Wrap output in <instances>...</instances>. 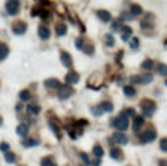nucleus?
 <instances>
[{
    "label": "nucleus",
    "instance_id": "obj_1",
    "mask_svg": "<svg viewBox=\"0 0 167 166\" xmlns=\"http://www.w3.org/2000/svg\"><path fill=\"white\" fill-rule=\"evenodd\" d=\"M140 110H142V114L145 117H151L157 110V104L152 100H142L140 101Z\"/></svg>",
    "mask_w": 167,
    "mask_h": 166
},
{
    "label": "nucleus",
    "instance_id": "obj_2",
    "mask_svg": "<svg viewBox=\"0 0 167 166\" xmlns=\"http://www.w3.org/2000/svg\"><path fill=\"white\" fill-rule=\"evenodd\" d=\"M130 82L132 83H139V85H149L152 82V74L143 73V74H138V76H132Z\"/></svg>",
    "mask_w": 167,
    "mask_h": 166
},
{
    "label": "nucleus",
    "instance_id": "obj_3",
    "mask_svg": "<svg viewBox=\"0 0 167 166\" xmlns=\"http://www.w3.org/2000/svg\"><path fill=\"white\" fill-rule=\"evenodd\" d=\"M113 126H115L120 132H123V131H126L127 128H129V119L121 113L118 117H115V119L113 120Z\"/></svg>",
    "mask_w": 167,
    "mask_h": 166
},
{
    "label": "nucleus",
    "instance_id": "obj_4",
    "mask_svg": "<svg viewBox=\"0 0 167 166\" xmlns=\"http://www.w3.org/2000/svg\"><path fill=\"white\" fill-rule=\"evenodd\" d=\"M73 93H74V89L70 86V85H61L59 91H58V98H59L61 101L68 100Z\"/></svg>",
    "mask_w": 167,
    "mask_h": 166
},
{
    "label": "nucleus",
    "instance_id": "obj_5",
    "mask_svg": "<svg viewBox=\"0 0 167 166\" xmlns=\"http://www.w3.org/2000/svg\"><path fill=\"white\" fill-rule=\"evenodd\" d=\"M27 28H28L27 22H24V21H16V22L12 24V31H14V34H16V36H22V34H25Z\"/></svg>",
    "mask_w": 167,
    "mask_h": 166
},
{
    "label": "nucleus",
    "instance_id": "obj_6",
    "mask_svg": "<svg viewBox=\"0 0 167 166\" xmlns=\"http://www.w3.org/2000/svg\"><path fill=\"white\" fill-rule=\"evenodd\" d=\"M155 138H157V132L151 128V129H147L145 132L140 135V142H143V144H147V142H152Z\"/></svg>",
    "mask_w": 167,
    "mask_h": 166
},
{
    "label": "nucleus",
    "instance_id": "obj_7",
    "mask_svg": "<svg viewBox=\"0 0 167 166\" xmlns=\"http://www.w3.org/2000/svg\"><path fill=\"white\" fill-rule=\"evenodd\" d=\"M6 11L9 15H16V13L19 12V0H7Z\"/></svg>",
    "mask_w": 167,
    "mask_h": 166
},
{
    "label": "nucleus",
    "instance_id": "obj_8",
    "mask_svg": "<svg viewBox=\"0 0 167 166\" xmlns=\"http://www.w3.org/2000/svg\"><path fill=\"white\" fill-rule=\"evenodd\" d=\"M59 58H61V62L67 67V68H71V67H73V58H71V55H70L68 52H65V51L61 52Z\"/></svg>",
    "mask_w": 167,
    "mask_h": 166
},
{
    "label": "nucleus",
    "instance_id": "obj_9",
    "mask_svg": "<svg viewBox=\"0 0 167 166\" xmlns=\"http://www.w3.org/2000/svg\"><path fill=\"white\" fill-rule=\"evenodd\" d=\"M113 141L114 142H117V144H120V146H124V144H127L129 138H127L123 132H115L113 135Z\"/></svg>",
    "mask_w": 167,
    "mask_h": 166
},
{
    "label": "nucleus",
    "instance_id": "obj_10",
    "mask_svg": "<svg viewBox=\"0 0 167 166\" xmlns=\"http://www.w3.org/2000/svg\"><path fill=\"white\" fill-rule=\"evenodd\" d=\"M96 16H98L102 22H109V21H111V13L108 12V11H104V9L96 11Z\"/></svg>",
    "mask_w": 167,
    "mask_h": 166
},
{
    "label": "nucleus",
    "instance_id": "obj_11",
    "mask_svg": "<svg viewBox=\"0 0 167 166\" xmlns=\"http://www.w3.org/2000/svg\"><path fill=\"white\" fill-rule=\"evenodd\" d=\"M80 80V76H79V73H75V71H70V73L65 76V82H67L68 85H71V83H77Z\"/></svg>",
    "mask_w": 167,
    "mask_h": 166
},
{
    "label": "nucleus",
    "instance_id": "obj_12",
    "mask_svg": "<svg viewBox=\"0 0 167 166\" xmlns=\"http://www.w3.org/2000/svg\"><path fill=\"white\" fill-rule=\"evenodd\" d=\"M45 86L49 89H59L61 87V82L58 79H47L45 82Z\"/></svg>",
    "mask_w": 167,
    "mask_h": 166
},
{
    "label": "nucleus",
    "instance_id": "obj_13",
    "mask_svg": "<svg viewBox=\"0 0 167 166\" xmlns=\"http://www.w3.org/2000/svg\"><path fill=\"white\" fill-rule=\"evenodd\" d=\"M143 126V116H135L133 117V131L138 132Z\"/></svg>",
    "mask_w": 167,
    "mask_h": 166
},
{
    "label": "nucleus",
    "instance_id": "obj_14",
    "mask_svg": "<svg viewBox=\"0 0 167 166\" xmlns=\"http://www.w3.org/2000/svg\"><path fill=\"white\" fill-rule=\"evenodd\" d=\"M39 36H40V39L47 40L50 37V30H49L46 25H40L39 27Z\"/></svg>",
    "mask_w": 167,
    "mask_h": 166
},
{
    "label": "nucleus",
    "instance_id": "obj_15",
    "mask_svg": "<svg viewBox=\"0 0 167 166\" xmlns=\"http://www.w3.org/2000/svg\"><path fill=\"white\" fill-rule=\"evenodd\" d=\"M120 30H121V33H123V40H127L130 36H132V34H133L132 27H129V25H121Z\"/></svg>",
    "mask_w": 167,
    "mask_h": 166
},
{
    "label": "nucleus",
    "instance_id": "obj_16",
    "mask_svg": "<svg viewBox=\"0 0 167 166\" xmlns=\"http://www.w3.org/2000/svg\"><path fill=\"white\" fill-rule=\"evenodd\" d=\"M109 156L113 157V159H115V160H121L124 156H123V151H121L120 148H111V151H109Z\"/></svg>",
    "mask_w": 167,
    "mask_h": 166
},
{
    "label": "nucleus",
    "instance_id": "obj_17",
    "mask_svg": "<svg viewBox=\"0 0 167 166\" xmlns=\"http://www.w3.org/2000/svg\"><path fill=\"white\" fill-rule=\"evenodd\" d=\"M123 92L126 95L127 98H133L135 95H136V91H135V87L132 85H127V86L123 87Z\"/></svg>",
    "mask_w": 167,
    "mask_h": 166
},
{
    "label": "nucleus",
    "instance_id": "obj_18",
    "mask_svg": "<svg viewBox=\"0 0 167 166\" xmlns=\"http://www.w3.org/2000/svg\"><path fill=\"white\" fill-rule=\"evenodd\" d=\"M7 55H9V47H7V45L0 43V61L6 60Z\"/></svg>",
    "mask_w": 167,
    "mask_h": 166
},
{
    "label": "nucleus",
    "instance_id": "obj_19",
    "mask_svg": "<svg viewBox=\"0 0 167 166\" xmlns=\"http://www.w3.org/2000/svg\"><path fill=\"white\" fill-rule=\"evenodd\" d=\"M16 133H18V135H21V137H27L28 126H27V125H24V123H21L19 126L16 128Z\"/></svg>",
    "mask_w": 167,
    "mask_h": 166
},
{
    "label": "nucleus",
    "instance_id": "obj_20",
    "mask_svg": "<svg viewBox=\"0 0 167 166\" xmlns=\"http://www.w3.org/2000/svg\"><path fill=\"white\" fill-rule=\"evenodd\" d=\"M55 30H56V34H58V36H65V34H67V25H65L64 22L58 24Z\"/></svg>",
    "mask_w": 167,
    "mask_h": 166
},
{
    "label": "nucleus",
    "instance_id": "obj_21",
    "mask_svg": "<svg viewBox=\"0 0 167 166\" xmlns=\"http://www.w3.org/2000/svg\"><path fill=\"white\" fill-rule=\"evenodd\" d=\"M27 111L30 114H39L40 113V107L37 104H30V105H27Z\"/></svg>",
    "mask_w": 167,
    "mask_h": 166
},
{
    "label": "nucleus",
    "instance_id": "obj_22",
    "mask_svg": "<svg viewBox=\"0 0 167 166\" xmlns=\"http://www.w3.org/2000/svg\"><path fill=\"white\" fill-rule=\"evenodd\" d=\"M101 108H102V111H107V113H111V111L114 110L113 104H111L109 101H105V102H102V104H101Z\"/></svg>",
    "mask_w": 167,
    "mask_h": 166
},
{
    "label": "nucleus",
    "instance_id": "obj_23",
    "mask_svg": "<svg viewBox=\"0 0 167 166\" xmlns=\"http://www.w3.org/2000/svg\"><path fill=\"white\" fill-rule=\"evenodd\" d=\"M152 67H154L152 60H145L142 64H140V68H142V70H152Z\"/></svg>",
    "mask_w": 167,
    "mask_h": 166
},
{
    "label": "nucleus",
    "instance_id": "obj_24",
    "mask_svg": "<svg viewBox=\"0 0 167 166\" xmlns=\"http://www.w3.org/2000/svg\"><path fill=\"white\" fill-rule=\"evenodd\" d=\"M93 154L96 159H101L102 156H104V150H102V147L99 146V144H96V146L93 147Z\"/></svg>",
    "mask_w": 167,
    "mask_h": 166
},
{
    "label": "nucleus",
    "instance_id": "obj_25",
    "mask_svg": "<svg viewBox=\"0 0 167 166\" xmlns=\"http://www.w3.org/2000/svg\"><path fill=\"white\" fill-rule=\"evenodd\" d=\"M130 13H132L133 16H136V15H140V13H142V7H140L139 5H136V3H135V5H132V6H130Z\"/></svg>",
    "mask_w": 167,
    "mask_h": 166
},
{
    "label": "nucleus",
    "instance_id": "obj_26",
    "mask_svg": "<svg viewBox=\"0 0 167 166\" xmlns=\"http://www.w3.org/2000/svg\"><path fill=\"white\" fill-rule=\"evenodd\" d=\"M19 100L24 101V102H27V101L31 100V93L28 92V91H21L19 92Z\"/></svg>",
    "mask_w": 167,
    "mask_h": 166
},
{
    "label": "nucleus",
    "instance_id": "obj_27",
    "mask_svg": "<svg viewBox=\"0 0 167 166\" xmlns=\"http://www.w3.org/2000/svg\"><path fill=\"white\" fill-rule=\"evenodd\" d=\"M22 146L24 147H33V146H39V141L33 140V138H27V140L22 141Z\"/></svg>",
    "mask_w": 167,
    "mask_h": 166
},
{
    "label": "nucleus",
    "instance_id": "obj_28",
    "mask_svg": "<svg viewBox=\"0 0 167 166\" xmlns=\"http://www.w3.org/2000/svg\"><path fill=\"white\" fill-rule=\"evenodd\" d=\"M49 126L52 128V131H54V132H55V135H56V137H58V138H61L59 126H58V125H56V123H55L54 120H49Z\"/></svg>",
    "mask_w": 167,
    "mask_h": 166
},
{
    "label": "nucleus",
    "instance_id": "obj_29",
    "mask_svg": "<svg viewBox=\"0 0 167 166\" xmlns=\"http://www.w3.org/2000/svg\"><path fill=\"white\" fill-rule=\"evenodd\" d=\"M41 166H58V165L55 163V160L52 157H45L41 160Z\"/></svg>",
    "mask_w": 167,
    "mask_h": 166
},
{
    "label": "nucleus",
    "instance_id": "obj_30",
    "mask_svg": "<svg viewBox=\"0 0 167 166\" xmlns=\"http://www.w3.org/2000/svg\"><path fill=\"white\" fill-rule=\"evenodd\" d=\"M5 160H6L7 163H14L15 160H16V156L12 151H7V153H5Z\"/></svg>",
    "mask_w": 167,
    "mask_h": 166
},
{
    "label": "nucleus",
    "instance_id": "obj_31",
    "mask_svg": "<svg viewBox=\"0 0 167 166\" xmlns=\"http://www.w3.org/2000/svg\"><path fill=\"white\" fill-rule=\"evenodd\" d=\"M121 20H124V21H129V20H133V15L130 12H123L120 15V18H118V21H121Z\"/></svg>",
    "mask_w": 167,
    "mask_h": 166
},
{
    "label": "nucleus",
    "instance_id": "obj_32",
    "mask_svg": "<svg viewBox=\"0 0 167 166\" xmlns=\"http://www.w3.org/2000/svg\"><path fill=\"white\" fill-rule=\"evenodd\" d=\"M158 73L161 74V76H167V65L166 64H158Z\"/></svg>",
    "mask_w": 167,
    "mask_h": 166
},
{
    "label": "nucleus",
    "instance_id": "obj_33",
    "mask_svg": "<svg viewBox=\"0 0 167 166\" xmlns=\"http://www.w3.org/2000/svg\"><path fill=\"white\" fill-rule=\"evenodd\" d=\"M105 42H107V45L109 47L114 46V37H113V34H107V36H105Z\"/></svg>",
    "mask_w": 167,
    "mask_h": 166
},
{
    "label": "nucleus",
    "instance_id": "obj_34",
    "mask_svg": "<svg viewBox=\"0 0 167 166\" xmlns=\"http://www.w3.org/2000/svg\"><path fill=\"white\" fill-rule=\"evenodd\" d=\"M123 114H124L126 117H135V110L133 108H127V110L123 111Z\"/></svg>",
    "mask_w": 167,
    "mask_h": 166
},
{
    "label": "nucleus",
    "instance_id": "obj_35",
    "mask_svg": "<svg viewBox=\"0 0 167 166\" xmlns=\"http://www.w3.org/2000/svg\"><path fill=\"white\" fill-rule=\"evenodd\" d=\"M102 113H104V111H102V108H101V105L93 107V108H92V114H95V116H101Z\"/></svg>",
    "mask_w": 167,
    "mask_h": 166
},
{
    "label": "nucleus",
    "instance_id": "obj_36",
    "mask_svg": "<svg viewBox=\"0 0 167 166\" xmlns=\"http://www.w3.org/2000/svg\"><path fill=\"white\" fill-rule=\"evenodd\" d=\"M130 46L133 47V49H138V47H139V39L133 37V39L130 40Z\"/></svg>",
    "mask_w": 167,
    "mask_h": 166
},
{
    "label": "nucleus",
    "instance_id": "obj_37",
    "mask_svg": "<svg viewBox=\"0 0 167 166\" xmlns=\"http://www.w3.org/2000/svg\"><path fill=\"white\" fill-rule=\"evenodd\" d=\"M83 49H84V52H86L87 55H92V53H93V46H92L90 43H89L87 46H83Z\"/></svg>",
    "mask_w": 167,
    "mask_h": 166
},
{
    "label": "nucleus",
    "instance_id": "obj_38",
    "mask_svg": "<svg viewBox=\"0 0 167 166\" xmlns=\"http://www.w3.org/2000/svg\"><path fill=\"white\" fill-rule=\"evenodd\" d=\"M160 148L163 151H167V138H163L160 141Z\"/></svg>",
    "mask_w": 167,
    "mask_h": 166
},
{
    "label": "nucleus",
    "instance_id": "obj_39",
    "mask_svg": "<svg viewBox=\"0 0 167 166\" xmlns=\"http://www.w3.org/2000/svg\"><path fill=\"white\" fill-rule=\"evenodd\" d=\"M0 151L7 153V151H9V144H7V142H0Z\"/></svg>",
    "mask_w": 167,
    "mask_h": 166
},
{
    "label": "nucleus",
    "instance_id": "obj_40",
    "mask_svg": "<svg viewBox=\"0 0 167 166\" xmlns=\"http://www.w3.org/2000/svg\"><path fill=\"white\" fill-rule=\"evenodd\" d=\"M80 157H81V160H83L86 165H90V160H89V157H87L86 153H80Z\"/></svg>",
    "mask_w": 167,
    "mask_h": 166
},
{
    "label": "nucleus",
    "instance_id": "obj_41",
    "mask_svg": "<svg viewBox=\"0 0 167 166\" xmlns=\"http://www.w3.org/2000/svg\"><path fill=\"white\" fill-rule=\"evenodd\" d=\"M75 46H77V49H83V40L81 39H75Z\"/></svg>",
    "mask_w": 167,
    "mask_h": 166
},
{
    "label": "nucleus",
    "instance_id": "obj_42",
    "mask_svg": "<svg viewBox=\"0 0 167 166\" xmlns=\"http://www.w3.org/2000/svg\"><path fill=\"white\" fill-rule=\"evenodd\" d=\"M92 165H93V166H99L101 165V159H95L93 162H92Z\"/></svg>",
    "mask_w": 167,
    "mask_h": 166
},
{
    "label": "nucleus",
    "instance_id": "obj_43",
    "mask_svg": "<svg viewBox=\"0 0 167 166\" xmlns=\"http://www.w3.org/2000/svg\"><path fill=\"white\" fill-rule=\"evenodd\" d=\"M158 165L160 166H167V160H164V159H161L160 162H158Z\"/></svg>",
    "mask_w": 167,
    "mask_h": 166
},
{
    "label": "nucleus",
    "instance_id": "obj_44",
    "mask_svg": "<svg viewBox=\"0 0 167 166\" xmlns=\"http://www.w3.org/2000/svg\"><path fill=\"white\" fill-rule=\"evenodd\" d=\"M166 86H167V80H166Z\"/></svg>",
    "mask_w": 167,
    "mask_h": 166
}]
</instances>
